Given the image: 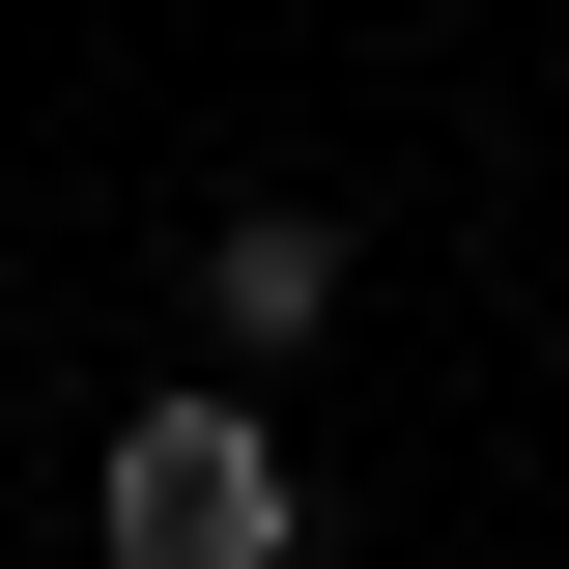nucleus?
<instances>
[{
    "label": "nucleus",
    "mask_w": 569,
    "mask_h": 569,
    "mask_svg": "<svg viewBox=\"0 0 569 569\" xmlns=\"http://www.w3.org/2000/svg\"><path fill=\"white\" fill-rule=\"evenodd\" d=\"M86 541H114V569H284V541H313V485H284L257 399H142L114 485H86Z\"/></svg>",
    "instance_id": "1"
},
{
    "label": "nucleus",
    "mask_w": 569,
    "mask_h": 569,
    "mask_svg": "<svg viewBox=\"0 0 569 569\" xmlns=\"http://www.w3.org/2000/svg\"><path fill=\"white\" fill-rule=\"evenodd\" d=\"M200 313H228V342H313V313H342V228H313V200H228L200 228Z\"/></svg>",
    "instance_id": "2"
}]
</instances>
